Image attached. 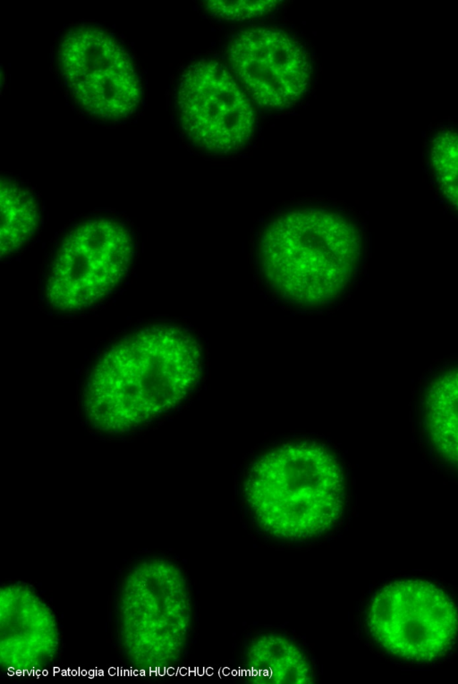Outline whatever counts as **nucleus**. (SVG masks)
Wrapping results in <instances>:
<instances>
[{"label": "nucleus", "instance_id": "f257e3e1", "mask_svg": "<svg viewBox=\"0 0 458 684\" xmlns=\"http://www.w3.org/2000/svg\"><path fill=\"white\" fill-rule=\"evenodd\" d=\"M200 372V347L189 332L173 325L141 329L93 367L82 397L88 422L109 434L132 430L180 403Z\"/></svg>", "mask_w": 458, "mask_h": 684}, {"label": "nucleus", "instance_id": "f03ea898", "mask_svg": "<svg viewBox=\"0 0 458 684\" xmlns=\"http://www.w3.org/2000/svg\"><path fill=\"white\" fill-rule=\"evenodd\" d=\"M363 240L358 224L332 207L283 210L261 228L257 245L260 278L276 299L294 307H327L352 287Z\"/></svg>", "mask_w": 458, "mask_h": 684}, {"label": "nucleus", "instance_id": "7ed1b4c3", "mask_svg": "<svg viewBox=\"0 0 458 684\" xmlns=\"http://www.w3.org/2000/svg\"><path fill=\"white\" fill-rule=\"evenodd\" d=\"M247 502L259 524L283 539L320 535L344 509L342 469L323 447L291 443L259 458L244 484Z\"/></svg>", "mask_w": 458, "mask_h": 684}, {"label": "nucleus", "instance_id": "20e7f679", "mask_svg": "<svg viewBox=\"0 0 458 684\" xmlns=\"http://www.w3.org/2000/svg\"><path fill=\"white\" fill-rule=\"evenodd\" d=\"M191 612L188 584L176 564L152 558L129 570L118 598L119 637L139 672L174 670L187 642Z\"/></svg>", "mask_w": 458, "mask_h": 684}, {"label": "nucleus", "instance_id": "39448f33", "mask_svg": "<svg viewBox=\"0 0 458 684\" xmlns=\"http://www.w3.org/2000/svg\"><path fill=\"white\" fill-rule=\"evenodd\" d=\"M132 253V239L123 224L95 218L78 224L51 263L45 287L48 305L73 312L100 301L124 277Z\"/></svg>", "mask_w": 458, "mask_h": 684}, {"label": "nucleus", "instance_id": "423d86ee", "mask_svg": "<svg viewBox=\"0 0 458 684\" xmlns=\"http://www.w3.org/2000/svg\"><path fill=\"white\" fill-rule=\"evenodd\" d=\"M58 64L73 100L89 114L118 121L139 107L141 90L133 63L106 30L82 25L66 31Z\"/></svg>", "mask_w": 458, "mask_h": 684}, {"label": "nucleus", "instance_id": "0eeeda50", "mask_svg": "<svg viewBox=\"0 0 458 684\" xmlns=\"http://www.w3.org/2000/svg\"><path fill=\"white\" fill-rule=\"evenodd\" d=\"M368 624L377 642L394 655L430 661L452 644L458 630V613L450 598L434 584L396 580L372 598Z\"/></svg>", "mask_w": 458, "mask_h": 684}, {"label": "nucleus", "instance_id": "6e6552de", "mask_svg": "<svg viewBox=\"0 0 458 684\" xmlns=\"http://www.w3.org/2000/svg\"><path fill=\"white\" fill-rule=\"evenodd\" d=\"M174 105L182 130L194 145L214 153L242 148L254 131L250 101L220 63L201 59L180 76Z\"/></svg>", "mask_w": 458, "mask_h": 684}, {"label": "nucleus", "instance_id": "1a4fd4ad", "mask_svg": "<svg viewBox=\"0 0 458 684\" xmlns=\"http://www.w3.org/2000/svg\"><path fill=\"white\" fill-rule=\"evenodd\" d=\"M228 55L232 69L260 106L287 108L309 89L308 54L282 30L266 26L244 30L231 42Z\"/></svg>", "mask_w": 458, "mask_h": 684}, {"label": "nucleus", "instance_id": "9d476101", "mask_svg": "<svg viewBox=\"0 0 458 684\" xmlns=\"http://www.w3.org/2000/svg\"><path fill=\"white\" fill-rule=\"evenodd\" d=\"M1 663L7 671L42 670L56 652L58 634L50 609L28 587L1 588Z\"/></svg>", "mask_w": 458, "mask_h": 684}, {"label": "nucleus", "instance_id": "9b49d317", "mask_svg": "<svg viewBox=\"0 0 458 684\" xmlns=\"http://www.w3.org/2000/svg\"><path fill=\"white\" fill-rule=\"evenodd\" d=\"M425 424L438 454L458 468V367L438 376L425 398Z\"/></svg>", "mask_w": 458, "mask_h": 684}, {"label": "nucleus", "instance_id": "f8f14e48", "mask_svg": "<svg viewBox=\"0 0 458 684\" xmlns=\"http://www.w3.org/2000/svg\"><path fill=\"white\" fill-rule=\"evenodd\" d=\"M250 672L254 678L261 674L259 683L308 684L312 682V672L309 662L301 651L290 640L276 636L265 635L252 644L249 651ZM252 681V680H251Z\"/></svg>", "mask_w": 458, "mask_h": 684}, {"label": "nucleus", "instance_id": "ddd939ff", "mask_svg": "<svg viewBox=\"0 0 458 684\" xmlns=\"http://www.w3.org/2000/svg\"><path fill=\"white\" fill-rule=\"evenodd\" d=\"M38 221L31 194L9 178L1 179V257L10 256L33 235Z\"/></svg>", "mask_w": 458, "mask_h": 684}, {"label": "nucleus", "instance_id": "4468645a", "mask_svg": "<svg viewBox=\"0 0 458 684\" xmlns=\"http://www.w3.org/2000/svg\"><path fill=\"white\" fill-rule=\"evenodd\" d=\"M430 158L441 190L458 209V132L439 131L431 142Z\"/></svg>", "mask_w": 458, "mask_h": 684}, {"label": "nucleus", "instance_id": "2eb2a0df", "mask_svg": "<svg viewBox=\"0 0 458 684\" xmlns=\"http://www.w3.org/2000/svg\"><path fill=\"white\" fill-rule=\"evenodd\" d=\"M278 1H206L207 10L229 21H244L272 12Z\"/></svg>", "mask_w": 458, "mask_h": 684}]
</instances>
